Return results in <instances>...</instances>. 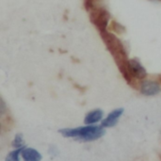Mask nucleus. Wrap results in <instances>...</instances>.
<instances>
[{"mask_svg":"<svg viewBox=\"0 0 161 161\" xmlns=\"http://www.w3.org/2000/svg\"><path fill=\"white\" fill-rule=\"evenodd\" d=\"M124 110L125 109L123 108H116L113 111H111L108 115V117L102 121V126L105 128H108V127H112V126L116 125L120 117L123 115Z\"/></svg>","mask_w":161,"mask_h":161,"instance_id":"39448f33","label":"nucleus"},{"mask_svg":"<svg viewBox=\"0 0 161 161\" xmlns=\"http://www.w3.org/2000/svg\"><path fill=\"white\" fill-rule=\"evenodd\" d=\"M140 91L146 96H153L160 92L161 88L158 82L155 80H143L140 84Z\"/></svg>","mask_w":161,"mask_h":161,"instance_id":"20e7f679","label":"nucleus"},{"mask_svg":"<svg viewBox=\"0 0 161 161\" xmlns=\"http://www.w3.org/2000/svg\"><path fill=\"white\" fill-rule=\"evenodd\" d=\"M109 15L108 11L104 8H95L92 11V21L96 25V26L101 30L105 31L106 26L108 23Z\"/></svg>","mask_w":161,"mask_h":161,"instance_id":"7ed1b4c3","label":"nucleus"},{"mask_svg":"<svg viewBox=\"0 0 161 161\" xmlns=\"http://www.w3.org/2000/svg\"><path fill=\"white\" fill-rule=\"evenodd\" d=\"M105 127L88 125L76 128H64L59 130V133L65 138H75L83 142H92L100 139L106 133Z\"/></svg>","mask_w":161,"mask_h":161,"instance_id":"f257e3e1","label":"nucleus"},{"mask_svg":"<svg viewBox=\"0 0 161 161\" xmlns=\"http://www.w3.org/2000/svg\"><path fill=\"white\" fill-rule=\"evenodd\" d=\"M103 115H104V112L103 110L101 109H94V110H92L90 111L86 117H85V120H84V123L86 125H92V124H95L99 121L102 120L103 118Z\"/></svg>","mask_w":161,"mask_h":161,"instance_id":"0eeeda50","label":"nucleus"},{"mask_svg":"<svg viewBox=\"0 0 161 161\" xmlns=\"http://www.w3.org/2000/svg\"><path fill=\"white\" fill-rule=\"evenodd\" d=\"M24 148H25V147H24ZM24 148L15 149L14 151L10 152V153L7 156L6 160L5 161H20V159H19V155L22 153V151H23Z\"/></svg>","mask_w":161,"mask_h":161,"instance_id":"6e6552de","label":"nucleus"},{"mask_svg":"<svg viewBox=\"0 0 161 161\" xmlns=\"http://www.w3.org/2000/svg\"><path fill=\"white\" fill-rule=\"evenodd\" d=\"M122 70L124 73L127 74V77L129 78H137V79H142L146 76V70L144 67L141 64V62L136 59H129L123 62Z\"/></svg>","mask_w":161,"mask_h":161,"instance_id":"f03ea898","label":"nucleus"},{"mask_svg":"<svg viewBox=\"0 0 161 161\" xmlns=\"http://www.w3.org/2000/svg\"><path fill=\"white\" fill-rule=\"evenodd\" d=\"M22 158L24 161H41L42 155L33 148H24L22 153Z\"/></svg>","mask_w":161,"mask_h":161,"instance_id":"423d86ee","label":"nucleus"},{"mask_svg":"<svg viewBox=\"0 0 161 161\" xmlns=\"http://www.w3.org/2000/svg\"><path fill=\"white\" fill-rule=\"evenodd\" d=\"M12 146L15 147L16 149L19 148H24V140H23V136L21 134H17L12 142Z\"/></svg>","mask_w":161,"mask_h":161,"instance_id":"1a4fd4ad","label":"nucleus"}]
</instances>
